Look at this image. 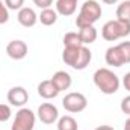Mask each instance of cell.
Returning <instances> with one entry per match:
<instances>
[{"mask_svg": "<svg viewBox=\"0 0 130 130\" xmlns=\"http://www.w3.org/2000/svg\"><path fill=\"white\" fill-rule=\"evenodd\" d=\"M124 130H130V117L127 118V121H126V124H124Z\"/></svg>", "mask_w": 130, "mask_h": 130, "instance_id": "28", "label": "cell"}, {"mask_svg": "<svg viewBox=\"0 0 130 130\" xmlns=\"http://www.w3.org/2000/svg\"><path fill=\"white\" fill-rule=\"evenodd\" d=\"M117 18L130 21V0H126L121 5H118V8H117Z\"/></svg>", "mask_w": 130, "mask_h": 130, "instance_id": "19", "label": "cell"}, {"mask_svg": "<svg viewBox=\"0 0 130 130\" xmlns=\"http://www.w3.org/2000/svg\"><path fill=\"white\" fill-rule=\"evenodd\" d=\"M104 59H106V64L110 65V67H123L124 65L123 58H121V53H120V50H118L117 45H112V47H109L106 50Z\"/></svg>", "mask_w": 130, "mask_h": 130, "instance_id": "13", "label": "cell"}, {"mask_svg": "<svg viewBox=\"0 0 130 130\" xmlns=\"http://www.w3.org/2000/svg\"><path fill=\"white\" fill-rule=\"evenodd\" d=\"M121 110L126 115H130V95H127V97H124L121 100Z\"/></svg>", "mask_w": 130, "mask_h": 130, "instance_id": "24", "label": "cell"}, {"mask_svg": "<svg viewBox=\"0 0 130 130\" xmlns=\"http://www.w3.org/2000/svg\"><path fill=\"white\" fill-rule=\"evenodd\" d=\"M27 100H29V94L23 86H14L8 91V101L12 106L21 107L27 103Z\"/></svg>", "mask_w": 130, "mask_h": 130, "instance_id": "8", "label": "cell"}, {"mask_svg": "<svg viewBox=\"0 0 130 130\" xmlns=\"http://www.w3.org/2000/svg\"><path fill=\"white\" fill-rule=\"evenodd\" d=\"M6 53L11 59H15V61L24 59L27 55V44L21 39H14L6 45Z\"/></svg>", "mask_w": 130, "mask_h": 130, "instance_id": "7", "label": "cell"}, {"mask_svg": "<svg viewBox=\"0 0 130 130\" xmlns=\"http://www.w3.org/2000/svg\"><path fill=\"white\" fill-rule=\"evenodd\" d=\"M33 3L41 9H47L53 5V0H33Z\"/></svg>", "mask_w": 130, "mask_h": 130, "instance_id": "25", "label": "cell"}, {"mask_svg": "<svg viewBox=\"0 0 130 130\" xmlns=\"http://www.w3.org/2000/svg\"><path fill=\"white\" fill-rule=\"evenodd\" d=\"M38 18H39V21L44 26H52L58 20V12L55 9H52V8H47V9H42L41 11V14L38 15Z\"/></svg>", "mask_w": 130, "mask_h": 130, "instance_id": "16", "label": "cell"}, {"mask_svg": "<svg viewBox=\"0 0 130 130\" xmlns=\"http://www.w3.org/2000/svg\"><path fill=\"white\" fill-rule=\"evenodd\" d=\"M91 59H92V53H91V50H89L88 47L82 45L80 50H79L77 59H76V62H74V65H73V68H74V70H85V68L89 65Z\"/></svg>", "mask_w": 130, "mask_h": 130, "instance_id": "12", "label": "cell"}, {"mask_svg": "<svg viewBox=\"0 0 130 130\" xmlns=\"http://www.w3.org/2000/svg\"><path fill=\"white\" fill-rule=\"evenodd\" d=\"M101 35L106 41H117L120 38H124V36L130 35V21L120 20V18L110 20L103 26Z\"/></svg>", "mask_w": 130, "mask_h": 130, "instance_id": "3", "label": "cell"}, {"mask_svg": "<svg viewBox=\"0 0 130 130\" xmlns=\"http://www.w3.org/2000/svg\"><path fill=\"white\" fill-rule=\"evenodd\" d=\"M76 2H77V0H76Z\"/></svg>", "mask_w": 130, "mask_h": 130, "instance_id": "30", "label": "cell"}, {"mask_svg": "<svg viewBox=\"0 0 130 130\" xmlns=\"http://www.w3.org/2000/svg\"><path fill=\"white\" fill-rule=\"evenodd\" d=\"M38 94H39L42 98L50 100V98L58 97L59 91H58V88L55 86V83L48 79V80H42V82L38 85Z\"/></svg>", "mask_w": 130, "mask_h": 130, "instance_id": "11", "label": "cell"}, {"mask_svg": "<svg viewBox=\"0 0 130 130\" xmlns=\"http://www.w3.org/2000/svg\"><path fill=\"white\" fill-rule=\"evenodd\" d=\"M33 127H35V113L27 107H21L15 115L11 130H33Z\"/></svg>", "mask_w": 130, "mask_h": 130, "instance_id": "5", "label": "cell"}, {"mask_svg": "<svg viewBox=\"0 0 130 130\" xmlns=\"http://www.w3.org/2000/svg\"><path fill=\"white\" fill-rule=\"evenodd\" d=\"M8 20H9L8 8H6V5H3V2L0 0V24H5Z\"/></svg>", "mask_w": 130, "mask_h": 130, "instance_id": "23", "label": "cell"}, {"mask_svg": "<svg viewBox=\"0 0 130 130\" xmlns=\"http://www.w3.org/2000/svg\"><path fill=\"white\" fill-rule=\"evenodd\" d=\"M100 17H101L100 3L95 2V0H86L80 8V12H79L77 18H76V24H77V27L94 24L95 21H98Z\"/></svg>", "mask_w": 130, "mask_h": 130, "instance_id": "2", "label": "cell"}, {"mask_svg": "<svg viewBox=\"0 0 130 130\" xmlns=\"http://www.w3.org/2000/svg\"><path fill=\"white\" fill-rule=\"evenodd\" d=\"M92 79H94L95 86L103 94L110 95V94H115L120 89V79L109 68H98L97 71L94 73Z\"/></svg>", "mask_w": 130, "mask_h": 130, "instance_id": "1", "label": "cell"}, {"mask_svg": "<svg viewBox=\"0 0 130 130\" xmlns=\"http://www.w3.org/2000/svg\"><path fill=\"white\" fill-rule=\"evenodd\" d=\"M17 18H18V23L21 26H24V27H32L38 21V15L35 14V11H33L32 8H26V6H23L18 11Z\"/></svg>", "mask_w": 130, "mask_h": 130, "instance_id": "9", "label": "cell"}, {"mask_svg": "<svg viewBox=\"0 0 130 130\" xmlns=\"http://www.w3.org/2000/svg\"><path fill=\"white\" fill-rule=\"evenodd\" d=\"M5 5L8 9H12V11H20L24 5V0H5Z\"/></svg>", "mask_w": 130, "mask_h": 130, "instance_id": "21", "label": "cell"}, {"mask_svg": "<svg viewBox=\"0 0 130 130\" xmlns=\"http://www.w3.org/2000/svg\"><path fill=\"white\" fill-rule=\"evenodd\" d=\"M123 83H124V88H126V89L130 92V73H127V74L124 76V79H123Z\"/></svg>", "mask_w": 130, "mask_h": 130, "instance_id": "26", "label": "cell"}, {"mask_svg": "<svg viewBox=\"0 0 130 130\" xmlns=\"http://www.w3.org/2000/svg\"><path fill=\"white\" fill-rule=\"evenodd\" d=\"M82 39L79 36V32H68L64 36V47H80Z\"/></svg>", "mask_w": 130, "mask_h": 130, "instance_id": "18", "label": "cell"}, {"mask_svg": "<svg viewBox=\"0 0 130 130\" xmlns=\"http://www.w3.org/2000/svg\"><path fill=\"white\" fill-rule=\"evenodd\" d=\"M11 118V107L6 104H0V123L8 121Z\"/></svg>", "mask_w": 130, "mask_h": 130, "instance_id": "22", "label": "cell"}, {"mask_svg": "<svg viewBox=\"0 0 130 130\" xmlns=\"http://www.w3.org/2000/svg\"><path fill=\"white\" fill-rule=\"evenodd\" d=\"M77 121L70 115L61 117L58 121V130H77Z\"/></svg>", "mask_w": 130, "mask_h": 130, "instance_id": "17", "label": "cell"}, {"mask_svg": "<svg viewBox=\"0 0 130 130\" xmlns=\"http://www.w3.org/2000/svg\"><path fill=\"white\" fill-rule=\"evenodd\" d=\"M77 2L76 0H56V12L61 15H73L76 12Z\"/></svg>", "mask_w": 130, "mask_h": 130, "instance_id": "14", "label": "cell"}, {"mask_svg": "<svg viewBox=\"0 0 130 130\" xmlns=\"http://www.w3.org/2000/svg\"><path fill=\"white\" fill-rule=\"evenodd\" d=\"M95 130H113V129H112L110 126H98Z\"/></svg>", "mask_w": 130, "mask_h": 130, "instance_id": "27", "label": "cell"}, {"mask_svg": "<svg viewBox=\"0 0 130 130\" xmlns=\"http://www.w3.org/2000/svg\"><path fill=\"white\" fill-rule=\"evenodd\" d=\"M62 106L65 110L71 112V113H77L86 109L88 106V100L82 92H70L62 98Z\"/></svg>", "mask_w": 130, "mask_h": 130, "instance_id": "4", "label": "cell"}, {"mask_svg": "<svg viewBox=\"0 0 130 130\" xmlns=\"http://www.w3.org/2000/svg\"><path fill=\"white\" fill-rule=\"evenodd\" d=\"M38 118L44 124H53L59 118L58 107L55 104H52V103H42L38 107Z\"/></svg>", "mask_w": 130, "mask_h": 130, "instance_id": "6", "label": "cell"}, {"mask_svg": "<svg viewBox=\"0 0 130 130\" xmlns=\"http://www.w3.org/2000/svg\"><path fill=\"white\" fill-rule=\"evenodd\" d=\"M79 36L82 39V44H92L97 39V29L94 27V24H88L83 27H79Z\"/></svg>", "mask_w": 130, "mask_h": 130, "instance_id": "15", "label": "cell"}, {"mask_svg": "<svg viewBox=\"0 0 130 130\" xmlns=\"http://www.w3.org/2000/svg\"><path fill=\"white\" fill-rule=\"evenodd\" d=\"M104 3H107V5H113V3H117L118 0H103Z\"/></svg>", "mask_w": 130, "mask_h": 130, "instance_id": "29", "label": "cell"}, {"mask_svg": "<svg viewBox=\"0 0 130 130\" xmlns=\"http://www.w3.org/2000/svg\"><path fill=\"white\" fill-rule=\"evenodd\" d=\"M50 80L55 83V86L58 88L59 92L68 89V88L71 86V83H73V79H71V76H70L67 71H56Z\"/></svg>", "mask_w": 130, "mask_h": 130, "instance_id": "10", "label": "cell"}, {"mask_svg": "<svg viewBox=\"0 0 130 130\" xmlns=\"http://www.w3.org/2000/svg\"><path fill=\"white\" fill-rule=\"evenodd\" d=\"M117 47H118V50H120V53H121L123 62H124V64H130V41H123V42H120Z\"/></svg>", "mask_w": 130, "mask_h": 130, "instance_id": "20", "label": "cell"}]
</instances>
